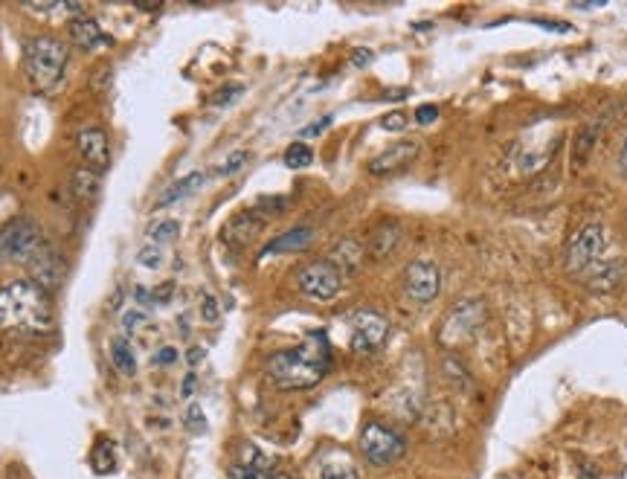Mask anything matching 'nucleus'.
Here are the masks:
<instances>
[{"label":"nucleus","instance_id":"nucleus-1","mask_svg":"<svg viewBox=\"0 0 627 479\" xmlns=\"http://www.w3.org/2000/svg\"><path fill=\"white\" fill-rule=\"evenodd\" d=\"M331 369V349L323 331H311L297 349H282L270 355L265 372L273 387L285 392L311 390L317 387Z\"/></svg>","mask_w":627,"mask_h":479},{"label":"nucleus","instance_id":"nucleus-2","mask_svg":"<svg viewBox=\"0 0 627 479\" xmlns=\"http://www.w3.org/2000/svg\"><path fill=\"white\" fill-rule=\"evenodd\" d=\"M0 329L12 334H50L56 329L53 294L32 279H15L0 288Z\"/></svg>","mask_w":627,"mask_h":479},{"label":"nucleus","instance_id":"nucleus-3","mask_svg":"<svg viewBox=\"0 0 627 479\" xmlns=\"http://www.w3.org/2000/svg\"><path fill=\"white\" fill-rule=\"evenodd\" d=\"M70 47L56 35H35L24 47V70L35 93H53L64 79Z\"/></svg>","mask_w":627,"mask_h":479},{"label":"nucleus","instance_id":"nucleus-4","mask_svg":"<svg viewBox=\"0 0 627 479\" xmlns=\"http://www.w3.org/2000/svg\"><path fill=\"white\" fill-rule=\"evenodd\" d=\"M44 233L30 215H15L0 227V265H27L44 244Z\"/></svg>","mask_w":627,"mask_h":479},{"label":"nucleus","instance_id":"nucleus-5","mask_svg":"<svg viewBox=\"0 0 627 479\" xmlns=\"http://www.w3.org/2000/svg\"><path fill=\"white\" fill-rule=\"evenodd\" d=\"M485 320H488V308L482 300L456 302L442 317V326H439L436 337L445 349H459V346H465L477 337L479 329L485 326Z\"/></svg>","mask_w":627,"mask_h":479},{"label":"nucleus","instance_id":"nucleus-6","mask_svg":"<svg viewBox=\"0 0 627 479\" xmlns=\"http://www.w3.org/2000/svg\"><path fill=\"white\" fill-rule=\"evenodd\" d=\"M358 448L360 453H363V459H366L372 468H387V465H395V462L407 453V439H404V433H398L392 424L369 421V424H363V430H360Z\"/></svg>","mask_w":627,"mask_h":479},{"label":"nucleus","instance_id":"nucleus-7","mask_svg":"<svg viewBox=\"0 0 627 479\" xmlns=\"http://www.w3.org/2000/svg\"><path fill=\"white\" fill-rule=\"evenodd\" d=\"M604 247H607V230L601 224H584L572 233L567 241V270L581 276L596 265L598 259H604Z\"/></svg>","mask_w":627,"mask_h":479},{"label":"nucleus","instance_id":"nucleus-8","mask_svg":"<svg viewBox=\"0 0 627 479\" xmlns=\"http://www.w3.org/2000/svg\"><path fill=\"white\" fill-rule=\"evenodd\" d=\"M297 288L308 297V300L329 302L340 294L343 288V273L331 265L329 259H317V262H308L297 270Z\"/></svg>","mask_w":627,"mask_h":479},{"label":"nucleus","instance_id":"nucleus-9","mask_svg":"<svg viewBox=\"0 0 627 479\" xmlns=\"http://www.w3.org/2000/svg\"><path fill=\"white\" fill-rule=\"evenodd\" d=\"M349 343L358 355H375L389 337V320L378 311H358L349 323Z\"/></svg>","mask_w":627,"mask_h":479},{"label":"nucleus","instance_id":"nucleus-10","mask_svg":"<svg viewBox=\"0 0 627 479\" xmlns=\"http://www.w3.org/2000/svg\"><path fill=\"white\" fill-rule=\"evenodd\" d=\"M442 291V270L427 259H416L404 268V294L416 305H427Z\"/></svg>","mask_w":627,"mask_h":479},{"label":"nucleus","instance_id":"nucleus-11","mask_svg":"<svg viewBox=\"0 0 627 479\" xmlns=\"http://www.w3.org/2000/svg\"><path fill=\"white\" fill-rule=\"evenodd\" d=\"M27 270H30V279L35 285H41L47 294H53L61 285L64 273H67V265H64V256H61L59 250L50 241H44L35 250V256L27 262Z\"/></svg>","mask_w":627,"mask_h":479},{"label":"nucleus","instance_id":"nucleus-12","mask_svg":"<svg viewBox=\"0 0 627 479\" xmlns=\"http://www.w3.org/2000/svg\"><path fill=\"white\" fill-rule=\"evenodd\" d=\"M76 146L79 154L85 160V169L102 175L111 169V143H108V134L102 128H82L79 137H76Z\"/></svg>","mask_w":627,"mask_h":479},{"label":"nucleus","instance_id":"nucleus-13","mask_svg":"<svg viewBox=\"0 0 627 479\" xmlns=\"http://www.w3.org/2000/svg\"><path fill=\"white\" fill-rule=\"evenodd\" d=\"M416 157H418L416 140H398V143H392L389 149H384L381 154H375V157L369 160V175H375V178L395 175V172L407 169Z\"/></svg>","mask_w":627,"mask_h":479},{"label":"nucleus","instance_id":"nucleus-14","mask_svg":"<svg viewBox=\"0 0 627 479\" xmlns=\"http://www.w3.org/2000/svg\"><path fill=\"white\" fill-rule=\"evenodd\" d=\"M627 279V265L625 259H598L593 268L587 270V273H581V282L587 285V288H593V291H616L622 282Z\"/></svg>","mask_w":627,"mask_h":479},{"label":"nucleus","instance_id":"nucleus-15","mask_svg":"<svg viewBox=\"0 0 627 479\" xmlns=\"http://www.w3.org/2000/svg\"><path fill=\"white\" fill-rule=\"evenodd\" d=\"M262 230H265V215L259 210H244L227 221V227H224V241H227L230 247L241 250V247H247L250 241L256 239Z\"/></svg>","mask_w":627,"mask_h":479},{"label":"nucleus","instance_id":"nucleus-16","mask_svg":"<svg viewBox=\"0 0 627 479\" xmlns=\"http://www.w3.org/2000/svg\"><path fill=\"white\" fill-rule=\"evenodd\" d=\"M363 259H366V247H363L358 239H340L334 247H331L329 253V262L343 273V279H346L349 273H358L360 265H363Z\"/></svg>","mask_w":627,"mask_h":479},{"label":"nucleus","instance_id":"nucleus-17","mask_svg":"<svg viewBox=\"0 0 627 479\" xmlns=\"http://www.w3.org/2000/svg\"><path fill=\"white\" fill-rule=\"evenodd\" d=\"M314 241V227H291L288 233H282V236H276L273 241H268L265 247H262V259H268V256H279V253H299V250H305L308 244Z\"/></svg>","mask_w":627,"mask_h":479},{"label":"nucleus","instance_id":"nucleus-18","mask_svg":"<svg viewBox=\"0 0 627 479\" xmlns=\"http://www.w3.org/2000/svg\"><path fill=\"white\" fill-rule=\"evenodd\" d=\"M401 244V227L395 221H384L378 224L372 233H369V241H366V253L372 259H387L395 253V247Z\"/></svg>","mask_w":627,"mask_h":479},{"label":"nucleus","instance_id":"nucleus-19","mask_svg":"<svg viewBox=\"0 0 627 479\" xmlns=\"http://www.w3.org/2000/svg\"><path fill=\"white\" fill-rule=\"evenodd\" d=\"M70 38H73V44L82 47V50H93V47H99V44H111V38L102 32V27H99L93 18H85V15H79V18L70 21Z\"/></svg>","mask_w":627,"mask_h":479},{"label":"nucleus","instance_id":"nucleus-20","mask_svg":"<svg viewBox=\"0 0 627 479\" xmlns=\"http://www.w3.org/2000/svg\"><path fill=\"white\" fill-rule=\"evenodd\" d=\"M204 180H207L204 172H192V175H186V178L175 180V183H172V186H166V189H163V195L154 201V210L172 207V204H178V201H183V198H189L192 192H198V189L204 186Z\"/></svg>","mask_w":627,"mask_h":479},{"label":"nucleus","instance_id":"nucleus-21","mask_svg":"<svg viewBox=\"0 0 627 479\" xmlns=\"http://www.w3.org/2000/svg\"><path fill=\"white\" fill-rule=\"evenodd\" d=\"M601 125H604V120L598 117V120L587 122V125L578 131V137H575V146H572V160H575L578 166H581V163L590 157V151L596 149L598 134H601Z\"/></svg>","mask_w":627,"mask_h":479},{"label":"nucleus","instance_id":"nucleus-22","mask_svg":"<svg viewBox=\"0 0 627 479\" xmlns=\"http://www.w3.org/2000/svg\"><path fill=\"white\" fill-rule=\"evenodd\" d=\"M442 372H445V378H448L456 390H471V387H474L471 369L465 366V360L459 358V355H453V352H448V355L442 358Z\"/></svg>","mask_w":627,"mask_h":479},{"label":"nucleus","instance_id":"nucleus-23","mask_svg":"<svg viewBox=\"0 0 627 479\" xmlns=\"http://www.w3.org/2000/svg\"><path fill=\"white\" fill-rule=\"evenodd\" d=\"M111 360H114V366L120 369L122 375H134V372H137V358H134V349H131V343H128L125 337L111 340Z\"/></svg>","mask_w":627,"mask_h":479},{"label":"nucleus","instance_id":"nucleus-24","mask_svg":"<svg viewBox=\"0 0 627 479\" xmlns=\"http://www.w3.org/2000/svg\"><path fill=\"white\" fill-rule=\"evenodd\" d=\"M73 186H76V195L79 201H93L99 195V175L90 172V169H79L73 175Z\"/></svg>","mask_w":627,"mask_h":479},{"label":"nucleus","instance_id":"nucleus-25","mask_svg":"<svg viewBox=\"0 0 627 479\" xmlns=\"http://www.w3.org/2000/svg\"><path fill=\"white\" fill-rule=\"evenodd\" d=\"M282 160H285L288 169H305V166L314 163V151H311L308 143L297 140V143H291V146L285 149V157H282Z\"/></svg>","mask_w":627,"mask_h":479},{"label":"nucleus","instance_id":"nucleus-26","mask_svg":"<svg viewBox=\"0 0 627 479\" xmlns=\"http://www.w3.org/2000/svg\"><path fill=\"white\" fill-rule=\"evenodd\" d=\"M90 462H93L96 474H108V471H114V445H111V442H105V439H99V442H96V448H93V453H90Z\"/></svg>","mask_w":627,"mask_h":479},{"label":"nucleus","instance_id":"nucleus-27","mask_svg":"<svg viewBox=\"0 0 627 479\" xmlns=\"http://www.w3.org/2000/svg\"><path fill=\"white\" fill-rule=\"evenodd\" d=\"M180 233V224L175 218H166V221H157V224H151L149 227V239L151 244H169V241L178 239Z\"/></svg>","mask_w":627,"mask_h":479},{"label":"nucleus","instance_id":"nucleus-28","mask_svg":"<svg viewBox=\"0 0 627 479\" xmlns=\"http://www.w3.org/2000/svg\"><path fill=\"white\" fill-rule=\"evenodd\" d=\"M317 479H358V468L349 462V459H340V462H326L320 477Z\"/></svg>","mask_w":627,"mask_h":479},{"label":"nucleus","instance_id":"nucleus-29","mask_svg":"<svg viewBox=\"0 0 627 479\" xmlns=\"http://www.w3.org/2000/svg\"><path fill=\"white\" fill-rule=\"evenodd\" d=\"M149 320V314H146V308H131V311H125L122 314V329L128 331V334H134L137 329H143V323Z\"/></svg>","mask_w":627,"mask_h":479},{"label":"nucleus","instance_id":"nucleus-30","mask_svg":"<svg viewBox=\"0 0 627 479\" xmlns=\"http://www.w3.org/2000/svg\"><path fill=\"white\" fill-rule=\"evenodd\" d=\"M137 262L143 265V268H160L163 265V250H160V244H149V247H143L140 250V256H137Z\"/></svg>","mask_w":627,"mask_h":479},{"label":"nucleus","instance_id":"nucleus-31","mask_svg":"<svg viewBox=\"0 0 627 479\" xmlns=\"http://www.w3.org/2000/svg\"><path fill=\"white\" fill-rule=\"evenodd\" d=\"M250 160V154L247 151H236V154H230L227 160H224V166H218V175H233V172H239L244 169V163Z\"/></svg>","mask_w":627,"mask_h":479},{"label":"nucleus","instance_id":"nucleus-32","mask_svg":"<svg viewBox=\"0 0 627 479\" xmlns=\"http://www.w3.org/2000/svg\"><path fill=\"white\" fill-rule=\"evenodd\" d=\"M186 427H189L192 433H201V430L207 427V416H204V410H201L198 404H192V407L186 410Z\"/></svg>","mask_w":627,"mask_h":479},{"label":"nucleus","instance_id":"nucleus-33","mask_svg":"<svg viewBox=\"0 0 627 479\" xmlns=\"http://www.w3.org/2000/svg\"><path fill=\"white\" fill-rule=\"evenodd\" d=\"M407 114L404 111H392V114H387L384 120H381V128H387V131H404L407 128Z\"/></svg>","mask_w":627,"mask_h":479},{"label":"nucleus","instance_id":"nucleus-34","mask_svg":"<svg viewBox=\"0 0 627 479\" xmlns=\"http://www.w3.org/2000/svg\"><path fill=\"white\" fill-rule=\"evenodd\" d=\"M439 120V108L436 105H418L416 108V122L418 125H430V122Z\"/></svg>","mask_w":627,"mask_h":479},{"label":"nucleus","instance_id":"nucleus-35","mask_svg":"<svg viewBox=\"0 0 627 479\" xmlns=\"http://www.w3.org/2000/svg\"><path fill=\"white\" fill-rule=\"evenodd\" d=\"M331 122H334V117H323V120L320 122H314V125H308V128H302V131H299V137H302V140H305V137H317V134H323V131H326V128H329Z\"/></svg>","mask_w":627,"mask_h":479},{"label":"nucleus","instance_id":"nucleus-36","mask_svg":"<svg viewBox=\"0 0 627 479\" xmlns=\"http://www.w3.org/2000/svg\"><path fill=\"white\" fill-rule=\"evenodd\" d=\"M241 90H244L241 85H227V88L218 90V96H215L212 102H215V105H227V102H233V99L239 96Z\"/></svg>","mask_w":627,"mask_h":479},{"label":"nucleus","instance_id":"nucleus-37","mask_svg":"<svg viewBox=\"0 0 627 479\" xmlns=\"http://www.w3.org/2000/svg\"><path fill=\"white\" fill-rule=\"evenodd\" d=\"M175 360H178V352H175L172 346H163V349L154 355V363H157V366H169V363H175Z\"/></svg>","mask_w":627,"mask_h":479},{"label":"nucleus","instance_id":"nucleus-38","mask_svg":"<svg viewBox=\"0 0 627 479\" xmlns=\"http://www.w3.org/2000/svg\"><path fill=\"white\" fill-rule=\"evenodd\" d=\"M201 311H204V320H207V323H215V320H218V305H215V297H204V308H201Z\"/></svg>","mask_w":627,"mask_h":479},{"label":"nucleus","instance_id":"nucleus-39","mask_svg":"<svg viewBox=\"0 0 627 479\" xmlns=\"http://www.w3.org/2000/svg\"><path fill=\"white\" fill-rule=\"evenodd\" d=\"M578 479H601L596 462H581V468H578Z\"/></svg>","mask_w":627,"mask_h":479},{"label":"nucleus","instance_id":"nucleus-40","mask_svg":"<svg viewBox=\"0 0 627 479\" xmlns=\"http://www.w3.org/2000/svg\"><path fill=\"white\" fill-rule=\"evenodd\" d=\"M535 24L543 27V30H552V32H572L569 24H555V21H535Z\"/></svg>","mask_w":627,"mask_h":479},{"label":"nucleus","instance_id":"nucleus-41","mask_svg":"<svg viewBox=\"0 0 627 479\" xmlns=\"http://www.w3.org/2000/svg\"><path fill=\"white\" fill-rule=\"evenodd\" d=\"M192 390H195V372H189L186 378H183V387H180V395H192Z\"/></svg>","mask_w":627,"mask_h":479},{"label":"nucleus","instance_id":"nucleus-42","mask_svg":"<svg viewBox=\"0 0 627 479\" xmlns=\"http://www.w3.org/2000/svg\"><path fill=\"white\" fill-rule=\"evenodd\" d=\"M619 172L627 178V134L625 140H622V149H619Z\"/></svg>","mask_w":627,"mask_h":479},{"label":"nucleus","instance_id":"nucleus-43","mask_svg":"<svg viewBox=\"0 0 627 479\" xmlns=\"http://www.w3.org/2000/svg\"><path fill=\"white\" fill-rule=\"evenodd\" d=\"M369 61H372V53H369V50H358V53L352 56V64H355V67H363V64H369Z\"/></svg>","mask_w":627,"mask_h":479},{"label":"nucleus","instance_id":"nucleus-44","mask_svg":"<svg viewBox=\"0 0 627 479\" xmlns=\"http://www.w3.org/2000/svg\"><path fill=\"white\" fill-rule=\"evenodd\" d=\"M204 355H207V352H204V349H198V346H195V349H192V352H189V355H186V358H189V363H198V360H204Z\"/></svg>","mask_w":627,"mask_h":479},{"label":"nucleus","instance_id":"nucleus-45","mask_svg":"<svg viewBox=\"0 0 627 479\" xmlns=\"http://www.w3.org/2000/svg\"><path fill=\"white\" fill-rule=\"evenodd\" d=\"M268 479H291L288 474H282V471H273V474H268Z\"/></svg>","mask_w":627,"mask_h":479}]
</instances>
